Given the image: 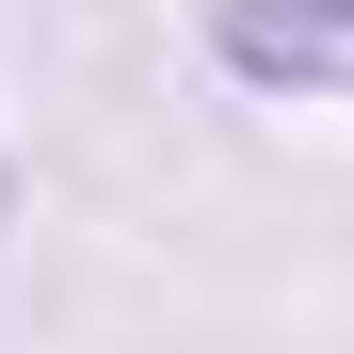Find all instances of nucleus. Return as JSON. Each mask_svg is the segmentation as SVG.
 <instances>
[{
    "label": "nucleus",
    "instance_id": "1",
    "mask_svg": "<svg viewBox=\"0 0 354 354\" xmlns=\"http://www.w3.org/2000/svg\"><path fill=\"white\" fill-rule=\"evenodd\" d=\"M209 65L242 97H354V0H209Z\"/></svg>",
    "mask_w": 354,
    "mask_h": 354
},
{
    "label": "nucleus",
    "instance_id": "2",
    "mask_svg": "<svg viewBox=\"0 0 354 354\" xmlns=\"http://www.w3.org/2000/svg\"><path fill=\"white\" fill-rule=\"evenodd\" d=\"M0 225H17V161H0Z\"/></svg>",
    "mask_w": 354,
    "mask_h": 354
}]
</instances>
